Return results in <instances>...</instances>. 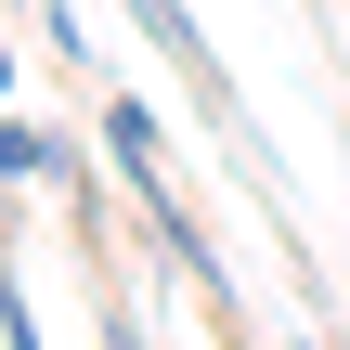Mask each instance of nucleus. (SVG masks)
Wrapping results in <instances>:
<instances>
[{"instance_id": "1", "label": "nucleus", "mask_w": 350, "mask_h": 350, "mask_svg": "<svg viewBox=\"0 0 350 350\" xmlns=\"http://www.w3.org/2000/svg\"><path fill=\"white\" fill-rule=\"evenodd\" d=\"M130 26H143V39H156V52H169L182 78H195V104H208V130H221L234 156H260V117L234 104V78H221V52H208V26H195L182 0H130Z\"/></svg>"}, {"instance_id": "2", "label": "nucleus", "mask_w": 350, "mask_h": 350, "mask_svg": "<svg viewBox=\"0 0 350 350\" xmlns=\"http://www.w3.org/2000/svg\"><path fill=\"white\" fill-rule=\"evenodd\" d=\"M65 169H78V156H65L52 130H26V117L0 104V182H52V195H65Z\"/></svg>"}, {"instance_id": "3", "label": "nucleus", "mask_w": 350, "mask_h": 350, "mask_svg": "<svg viewBox=\"0 0 350 350\" xmlns=\"http://www.w3.org/2000/svg\"><path fill=\"white\" fill-rule=\"evenodd\" d=\"M0 350H52V338H39V312H26V286H13V273H0Z\"/></svg>"}, {"instance_id": "4", "label": "nucleus", "mask_w": 350, "mask_h": 350, "mask_svg": "<svg viewBox=\"0 0 350 350\" xmlns=\"http://www.w3.org/2000/svg\"><path fill=\"white\" fill-rule=\"evenodd\" d=\"M104 350H156V338H143V312H130V299H104Z\"/></svg>"}, {"instance_id": "5", "label": "nucleus", "mask_w": 350, "mask_h": 350, "mask_svg": "<svg viewBox=\"0 0 350 350\" xmlns=\"http://www.w3.org/2000/svg\"><path fill=\"white\" fill-rule=\"evenodd\" d=\"M0 104H13V39H0Z\"/></svg>"}, {"instance_id": "6", "label": "nucleus", "mask_w": 350, "mask_h": 350, "mask_svg": "<svg viewBox=\"0 0 350 350\" xmlns=\"http://www.w3.org/2000/svg\"><path fill=\"white\" fill-rule=\"evenodd\" d=\"M299 350H325V338H299Z\"/></svg>"}]
</instances>
